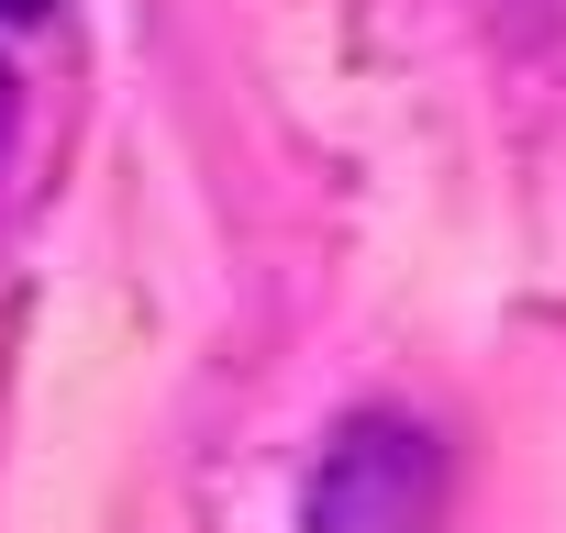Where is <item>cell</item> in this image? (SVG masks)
Returning a JSON list of instances; mask_svg holds the SVG:
<instances>
[{
  "label": "cell",
  "mask_w": 566,
  "mask_h": 533,
  "mask_svg": "<svg viewBox=\"0 0 566 533\" xmlns=\"http://www.w3.org/2000/svg\"><path fill=\"white\" fill-rule=\"evenodd\" d=\"M444 522V456L422 422L400 411H356L323 467H312V500H301V533H433Z\"/></svg>",
  "instance_id": "cell-1"
},
{
  "label": "cell",
  "mask_w": 566,
  "mask_h": 533,
  "mask_svg": "<svg viewBox=\"0 0 566 533\" xmlns=\"http://www.w3.org/2000/svg\"><path fill=\"white\" fill-rule=\"evenodd\" d=\"M12 145H23V90H12V67H0V167H12Z\"/></svg>",
  "instance_id": "cell-2"
},
{
  "label": "cell",
  "mask_w": 566,
  "mask_h": 533,
  "mask_svg": "<svg viewBox=\"0 0 566 533\" xmlns=\"http://www.w3.org/2000/svg\"><path fill=\"white\" fill-rule=\"evenodd\" d=\"M489 12H555V0H489Z\"/></svg>",
  "instance_id": "cell-3"
},
{
  "label": "cell",
  "mask_w": 566,
  "mask_h": 533,
  "mask_svg": "<svg viewBox=\"0 0 566 533\" xmlns=\"http://www.w3.org/2000/svg\"><path fill=\"white\" fill-rule=\"evenodd\" d=\"M23 12H34V0H0V23H23Z\"/></svg>",
  "instance_id": "cell-4"
}]
</instances>
